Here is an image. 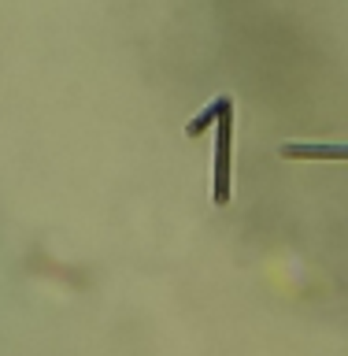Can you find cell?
I'll return each instance as SVG.
<instances>
[{"label": "cell", "instance_id": "obj_1", "mask_svg": "<svg viewBox=\"0 0 348 356\" xmlns=\"http://www.w3.org/2000/svg\"><path fill=\"white\" fill-rule=\"evenodd\" d=\"M230 141H233V104L222 108L215 122V204H230Z\"/></svg>", "mask_w": 348, "mask_h": 356}, {"label": "cell", "instance_id": "obj_2", "mask_svg": "<svg viewBox=\"0 0 348 356\" xmlns=\"http://www.w3.org/2000/svg\"><path fill=\"white\" fill-rule=\"evenodd\" d=\"M222 108H230V97H219V100H211V104H208V108L200 111V115H197V119H193V122H189V127H185V134H189V138H197L200 130H208L211 122H219Z\"/></svg>", "mask_w": 348, "mask_h": 356}]
</instances>
